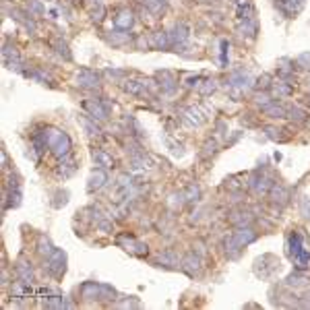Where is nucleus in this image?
Wrapping results in <instances>:
<instances>
[{
    "label": "nucleus",
    "instance_id": "nucleus-33",
    "mask_svg": "<svg viewBox=\"0 0 310 310\" xmlns=\"http://www.w3.org/2000/svg\"><path fill=\"white\" fill-rule=\"evenodd\" d=\"M287 281H290V285H294V283H296V285H300V283H304L306 279H304V277H294V275H292Z\"/></svg>",
    "mask_w": 310,
    "mask_h": 310
},
{
    "label": "nucleus",
    "instance_id": "nucleus-16",
    "mask_svg": "<svg viewBox=\"0 0 310 310\" xmlns=\"http://www.w3.org/2000/svg\"><path fill=\"white\" fill-rule=\"evenodd\" d=\"M15 271H17V275H19V279H23V281H27V283L33 281V269H31V265H29L27 261H19L17 267H15Z\"/></svg>",
    "mask_w": 310,
    "mask_h": 310
},
{
    "label": "nucleus",
    "instance_id": "nucleus-25",
    "mask_svg": "<svg viewBox=\"0 0 310 310\" xmlns=\"http://www.w3.org/2000/svg\"><path fill=\"white\" fill-rule=\"evenodd\" d=\"M27 13L31 17H39V15H43V5L39 3V0H29V3H27Z\"/></svg>",
    "mask_w": 310,
    "mask_h": 310
},
{
    "label": "nucleus",
    "instance_id": "nucleus-26",
    "mask_svg": "<svg viewBox=\"0 0 310 310\" xmlns=\"http://www.w3.org/2000/svg\"><path fill=\"white\" fill-rule=\"evenodd\" d=\"M160 81H162V85H164L166 91H172V89H174V83H176V81H174V77H172L168 71L160 73Z\"/></svg>",
    "mask_w": 310,
    "mask_h": 310
},
{
    "label": "nucleus",
    "instance_id": "nucleus-14",
    "mask_svg": "<svg viewBox=\"0 0 310 310\" xmlns=\"http://www.w3.org/2000/svg\"><path fill=\"white\" fill-rule=\"evenodd\" d=\"M149 46L155 48V50H166L170 46V35L164 33V31H158V33H153L149 37Z\"/></svg>",
    "mask_w": 310,
    "mask_h": 310
},
{
    "label": "nucleus",
    "instance_id": "nucleus-21",
    "mask_svg": "<svg viewBox=\"0 0 310 310\" xmlns=\"http://www.w3.org/2000/svg\"><path fill=\"white\" fill-rule=\"evenodd\" d=\"M141 3H143V7L149 9L153 15H160V13L166 11V7H168L166 0H141Z\"/></svg>",
    "mask_w": 310,
    "mask_h": 310
},
{
    "label": "nucleus",
    "instance_id": "nucleus-6",
    "mask_svg": "<svg viewBox=\"0 0 310 310\" xmlns=\"http://www.w3.org/2000/svg\"><path fill=\"white\" fill-rule=\"evenodd\" d=\"M118 244H120V246H124V250H128V252H130V254H135V256H145V254L149 252L147 244L139 242L137 238H128V236H122V238L118 240Z\"/></svg>",
    "mask_w": 310,
    "mask_h": 310
},
{
    "label": "nucleus",
    "instance_id": "nucleus-7",
    "mask_svg": "<svg viewBox=\"0 0 310 310\" xmlns=\"http://www.w3.org/2000/svg\"><path fill=\"white\" fill-rule=\"evenodd\" d=\"M277 7L285 17H294L304 9V0H277Z\"/></svg>",
    "mask_w": 310,
    "mask_h": 310
},
{
    "label": "nucleus",
    "instance_id": "nucleus-5",
    "mask_svg": "<svg viewBox=\"0 0 310 310\" xmlns=\"http://www.w3.org/2000/svg\"><path fill=\"white\" fill-rule=\"evenodd\" d=\"M75 83L83 89H97L101 85V77L95 73V71H89V69H81L75 77Z\"/></svg>",
    "mask_w": 310,
    "mask_h": 310
},
{
    "label": "nucleus",
    "instance_id": "nucleus-11",
    "mask_svg": "<svg viewBox=\"0 0 310 310\" xmlns=\"http://www.w3.org/2000/svg\"><path fill=\"white\" fill-rule=\"evenodd\" d=\"M132 25H135V15L130 11H120L116 15V19H114V27L118 31H128Z\"/></svg>",
    "mask_w": 310,
    "mask_h": 310
},
{
    "label": "nucleus",
    "instance_id": "nucleus-20",
    "mask_svg": "<svg viewBox=\"0 0 310 310\" xmlns=\"http://www.w3.org/2000/svg\"><path fill=\"white\" fill-rule=\"evenodd\" d=\"M234 238H236V240L240 242V246L244 248L246 244H250V242H252V240L256 238V234H254L252 230H248V228H240V230H238V232L234 234Z\"/></svg>",
    "mask_w": 310,
    "mask_h": 310
},
{
    "label": "nucleus",
    "instance_id": "nucleus-9",
    "mask_svg": "<svg viewBox=\"0 0 310 310\" xmlns=\"http://www.w3.org/2000/svg\"><path fill=\"white\" fill-rule=\"evenodd\" d=\"M168 35H170V43H172V46H182V43L188 39L190 29H188V25L178 23V25L174 27V31H172V33H168Z\"/></svg>",
    "mask_w": 310,
    "mask_h": 310
},
{
    "label": "nucleus",
    "instance_id": "nucleus-32",
    "mask_svg": "<svg viewBox=\"0 0 310 310\" xmlns=\"http://www.w3.org/2000/svg\"><path fill=\"white\" fill-rule=\"evenodd\" d=\"M226 58H228V41L222 43V64H226Z\"/></svg>",
    "mask_w": 310,
    "mask_h": 310
},
{
    "label": "nucleus",
    "instance_id": "nucleus-4",
    "mask_svg": "<svg viewBox=\"0 0 310 310\" xmlns=\"http://www.w3.org/2000/svg\"><path fill=\"white\" fill-rule=\"evenodd\" d=\"M83 108L89 112V116L95 120H106L108 116H110V106L108 103H103L101 99H87L85 103H83Z\"/></svg>",
    "mask_w": 310,
    "mask_h": 310
},
{
    "label": "nucleus",
    "instance_id": "nucleus-8",
    "mask_svg": "<svg viewBox=\"0 0 310 310\" xmlns=\"http://www.w3.org/2000/svg\"><path fill=\"white\" fill-rule=\"evenodd\" d=\"M106 182H108V172L106 170H95L91 176H89V182H87V190L89 192H93V190H99V188H103L106 186Z\"/></svg>",
    "mask_w": 310,
    "mask_h": 310
},
{
    "label": "nucleus",
    "instance_id": "nucleus-17",
    "mask_svg": "<svg viewBox=\"0 0 310 310\" xmlns=\"http://www.w3.org/2000/svg\"><path fill=\"white\" fill-rule=\"evenodd\" d=\"M75 170H77L75 160H73V158H69V155H64L62 162H60V168H58V176L69 178V176H73V174H75Z\"/></svg>",
    "mask_w": 310,
    "mask_h": 310
},
{
    "label": "nucleus",
    "instance_id": "nucleus-10",
    "mask_svg": "<svg viewBox=\"0 0 310 310\" xmlns=\"http://www.w3.org/2000/svg\"><path fill=\"white\" fill-rule=\"evenodd\" d=\"M91 158H93L95 166H99V168H103V170H110V168L114 166L112 155H110V153H106L103 149H93V151H91Z\"/></svg>",
    "mask_w": 310,
    "mask_h": 310
},
{
    "label": "nucleus",
    "instance_id": "nucleus-1",
    "mask_svg": "<svg viewBox=\"0 0 310 310\" xmlns=\"http://www.w3.org/2000/svg\"><path fill=\"white\" fill-rule=\"evenodd\" d=\"M43 137H46V145L48 149L56 155V158H64V155L71 153V137L58 128H46L43 130Z\"/></svg>",
    "mask_w": 310,
    "mask_h": 310
},
{
    "label": "nucleus",
    "instance_id": "nucleus-15",
    "mask_svg": "<svg viewBox=\"0 0 310 310\" xmlns=\"http://www.w3.org/2000/svg\"><path fill=\"white\" fill-rule=\"evenodd\" d=\"M304 250H306V248H304L302 236H300L298 232H294V234L290 236V256H292V258H296V256H300Z\"/></svg>",
    "mask_w": 310,
    "mask_h": 310
},
{
    "label": "nucleus",
    "instance_id": "nucleus-28",
    "mask_svg": "<svg viewBox=\"0 0 310 310\" xmlns=\"http://www.w3.org/2000/svg\"><path fill=\"white\" fill-rule=\"evenodd\" d=\"M296 64L302 67V69H310V52H304V54H300L298 60H296Z\"/></svg>",
    "mask_w": 310,
    "mask_h": 310
},
{
    "label": "nucleus",
    "instance_id": "nucleus-30",
    "mask_svg": "<svg viewBox=\"0 0 310 310\" xmlns=\"http://www.w3.org/2000/svg\"><path fill=\"white\" fill-rule=\"evenodd\" d=\"M83 126H85V130H87L89 135H99V126L93 124L89 118H83Z\"/></svg>",
    "mask_w": 310,
    "mask_h": 310
},
{
    "label": "nucleus",
    "instance_id": "nucleus-19",
    "mask_svg": "<svg viewBox=\"0 0 310 310\" xmlns=\"http://www.w3.org/2000/svg\"><path fill=\"white\" fill-rule=\"evenodd\" d=\"M122 89L126 93H132V95H147V89H145V83L141 81H126L122 85Z\"/></svg>",
    "mask_w": 310,
    "mask_h": 310
},
{
    "label": "nucleus",
    "instance_id": "nucleus-18",
    "mask_svg": "<svg viewBox=\"0 0 310 310\" xmlns=\"http://www.w3.org/2000/svg\"><path fill=\"white\" fill-rule=\"evenodd\" d=\"M11 15H13V19H15V21L23 23V25H25V27H27V29H29L31 33L35 31V23H33L31 19H29V17H31L29 13H23V11H19V9H13V13H11Z\"/></svg>",
    "mask_w": 310,
    "mask_h": 310
},
{
    "label": "nucleus",
    "instance_id": "nucleus-23",
    "mask_svg": "<svg viewBox=\"0 0 310 310\" xmlns=\"http://www.w3.org/2000/svg\"><path fill=\"white\" fill-rule=\"evenodd\" d=\"M56 248L52 246V242L46 238V236H39V242H37V252L41 254V256H50L52 252H54Z\"/></svg>",
    "mask_w": 310,
    "mask_h": 310
},
{
    "label": "nucleus",
    "instance_id": "nucleus-24",
    "mask_svg": "<svg viewBox=\"0 0 310 310\" xmlns=\"http://www.w3.org/2000/svg\"><path fill=\"white\" fill-rule=\"evenodd\" d=\"M43 306L46 308H64L69 304L64 302L62 296H50V298H43Z\"/></svg>",
    "mask_w": 310,
    "mask_h": 310
},
{
    "label": "nucleus",
    "instance_id": "nucleus-12",
    "mask_svg": "<svg viewBox=\"0 0 310 310\" xmlns=\"http://www.w3.org/2000/svg\"><path fill=\"white\" fill-rule=\"evenodd\" d=\"M3 58H5V64H7V69H15V71H21V60H19V54H17V50L15 48H9V46H5V50H3Z\"/></svg>",
    "mask_w": 310,
    "mask_h": 310
},
{
    "label": "nucleus",
    "instance_id": "nucleus-22",
    "mask_svg": "<svg viewBox=\"0 0 310 310\" xmlns=\"http://www.w3.org/2000/svg\"><path fill=\"white\" fill-rule=\"evenodd\" d=\"M252 15H254L252 5L248 3V0H240V5H238V17L244 19V21H252Z\"/></svg>",
    "mask_w": 310,
    "mask_h": 310
},
{
    "label": "nucleus",
    "instance_id": "nucleus-13",
    "mask_svg": "<svg viewBox=\"0 0 310 310\" xmlns=\"http://www.w3.org/2000/svg\"><path fill=\"white\" fill-rule=\"evenodd\" d=\"M205 114L201 112V108H188L186 112H184V116H182V120L188 124V126H198V124H203L205 122Z\"/></svg>",
    "mask_w": 310,
    "mask_h": 310
},
{
    "label": "nucleus",
    "instance_id": "nucleus-27",
    "mask_svg": "<svg viewBox=\"0 0 310 310\" xmlns=\"http://www.w3.org/2000/svg\"><path fill=\"white\" fill-rule=\"evenodd\" d=\"M54 48H56V52L64 58V60H71V52H69V46L64 43V41H60V39H56L54 41Z\"/></svg>",
    "mask_w": 310,
    "mask_h": 310
},
{
    "label": "nucleus",
    "instance_id": "nucleus-31",
    "mask_svg": "<svg viewBox=\"0 0 310 310\" xmlns=\"http://www.w3.org/2000/svg\"><path fill=\"white\" fill-rule=\"evenodd\" d=\"M27 75L33 77V79H37V81H41V83L50 81V75H46V73H41V71H33V73H27Z\"/></svg>",
    "mask_w": 310,
    "mask_h": 310
},
{
    "label": "nucleus",
    "instance_id": "nucleus-3",
    "mask_svg": "<svg viewBox=\"0 0 310 310\" xmlns=\"http://www.w3.org/2000/svg\"><path fill=\"white\" fill-rule=\"evenodd\" d=\"M43 269H46L50 275L60 277V275L67 271V252L54 250L50 256H46V265H43Z\"/></svg>",
    "mask_w": 310,
    "mask_h": 310
},
{
    "label": "nucleus",
    "instance_id": "nucleus-29",
    "mask_svg": "<svg viewBox=\"0 0 310 310\" xmlns=\"http://www.w3.org/2000/svg\"><path fill=\"white\" fill-rule=\"evenodd\" d=\"M290 91H292V87L290 85H283V83H277L275 87H273V93L279 97V95H290Z\"/></svg>",
    "mask_w": 310,
    "mask_h": 310
},
{
    "label": "nucleus",
    "instance_id": "nucleus-2",
    "mask_svg": "<svg viewBox=\"0 0 310 310\" xmlns=\"http://www.w3.org/2000/svg\"><path fill=\"white\" fill-rule=\"evenodd\" d=\"M81 296L89 302H108V300H114L116 292L106 285V283H95V281H87L81 285Z\"/></svg>",
    "mask_w": 310,
    "mask_h": 310
}]
</instances>
